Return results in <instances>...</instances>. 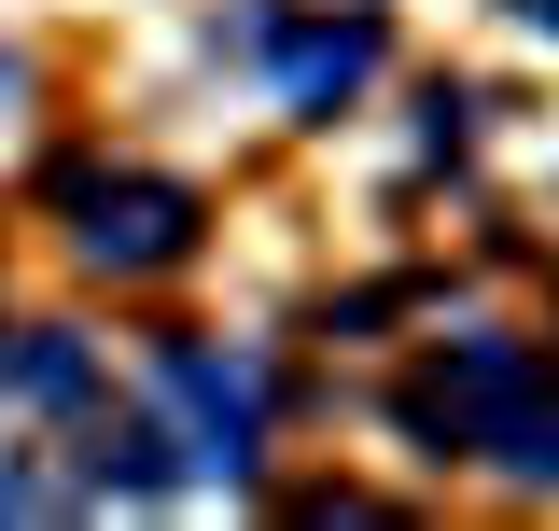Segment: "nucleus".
<instances>
[{
    "label": "nucleus",
    "mask_w": 559,
    "mask_h": 531,
    "mask_svg": "<svg viewBox=\"0 0 559 531\" xmlns=\"http://www.w3.org/2000/svg\"><path fill=\"white\" fill-rule=\"evenodd\" d=\"M70 210H84L70 238L98 266H182V238H197V210L168 197V182H70Z\"/></svg>",
    "instance_id": "nucleus-1"
},
{
    "label": "nucleus",
    "mask_w": 559,
    "mask_h": 531,
    "mask_svg": "<svg viewBox=\"0 0 559 531\" xmlns=\"http://www.w3.org/2000/svg\"><path fill=\"white\" fill-rule=\"evenodd\" d=\"M168 392L197 405V462H252V405H266V378L238 364V350H168Z\"/></svg>",
    "instance_id": "nucleus-2"
},
{
    "label": "nucleus",
    "mask_w": 559,
    "mask_h": 531,
    "mask_svg": "<svg viewBox=\"0 0 559 531\" xmlns=\"http://www.w3.org/2000/svg\"><path fill=\"white\" fill-rule=\"evenodd\" d=\"M14 392H28V405H70V392H84V350L28 335V350H14Z\"/></svg>",
    "instance_id": "nucleus-4"
},
{
    "label": "nucleus",
    "mask_w": 559,
    "mask_h": 531,
    "mask_svg": "<svg viewBox=\"0 0 559 531\" xmlns=\"http://www.w3.org/2000/svg\"><path fill=\"white\" fill-rule=\"evenodd\" d=\"M364 57H378V28H308V43H294V98H349Z\"/></svg>",
    "instance_id": "nucleus-3"
}]
</instances>
